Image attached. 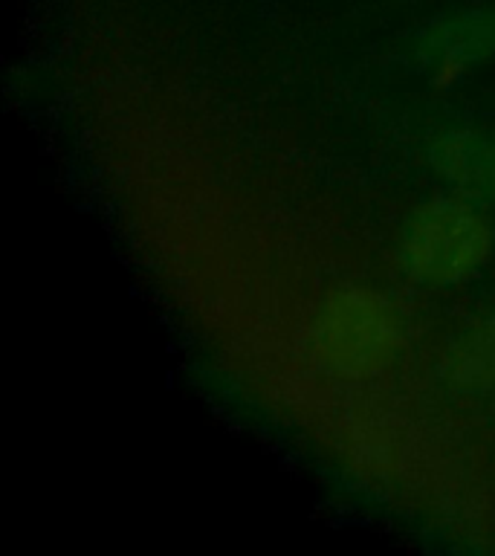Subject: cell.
Segmentation results:
<instances>
[{
    "label": "cell",
    "instance_id": "1",
    "mask_svg": "<svg viewBox=\"0 0 495 556\" xmlns=\"http://www.w3.org/2000/svg\"><path fill=\"white\" fill-rule=\"evenodd\" d=\"M394 255L411 285L426 290L464 287L493 261V217L486 206L452 191L432 194L403 217Z\"/></svg>",
    "mask_w": 495,
    "mask_h": 556
},
{
    "label": "cell",
    "instance_id": "2",
    "mask_svg": "<svg viewBox=\"0 0 495 556\" xmlns=\"http://www.w3.org/2000/svg\"><path fill=\"white\" fill-rule=\"evenodd\" d=\"M406 333L399 304L359 281L330 287L313 319V348L321 365L351 380L389 371L406 351Z\"/></svg>",
    "mask_w": 495,
    "mask_h": 556
},
{
    "label": "cell",
    "instance_id": "3",
    "mask_svg": "<svg viewBox=\"0 0 495 556\" xmlns=\"http://www.w3.org/2000/svg\"><path fill=\"white\" fill-rule=\"evenodd\" d=\"M399 59L434 85L495 64V0H452L415 24L399 41Z\"/></svg>",
    "mask_w": 495,
    "mask_h": 556
},
{
    "label": "cell",
    "instance_id": "4",
    "mask_svg": "<svg viewBox=\"0 0 495 556\" xmlns=\"http://www.w3.org/2000/svg\"><path fill=\"white\" fill-rule=\"evenodd\" d=\"M426 165L446 191L495 206V128L481 122H455L426 142Z\"/></svg>",
    "mask_w": 495,
    "mask_h": 556
},
{
    "label": "cell",
    "instance_id": "5",
    "mask_svg": "<svg viewBox=\"0 0 495 556\" xmlns=\"http://www.w3.org/2000/svg\"><path fill=\"white\" fill-rule=\"evenodd\" d=\"M449 374L467 389L495 386V307L484 311L449 345Z\"/></svg>",
    "mask_w": 495,
    "mask_h": 556
}]
</instances>
